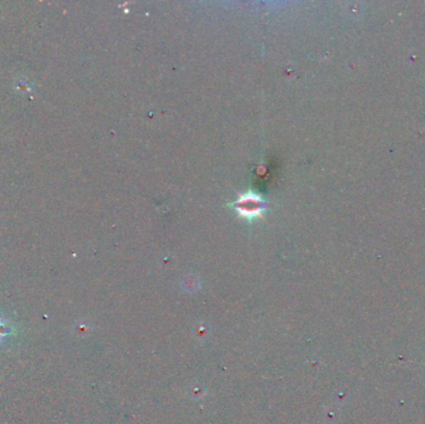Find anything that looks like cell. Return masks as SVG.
<instances>
[{"instance_id":"obj_2","label":"cell","mask_w":425,"mask_h":424,"mask_svg":"<svg viewBox=\"0 0 425 424\" xmlns=\"http://www.w3.org/2000/svg\"><path fill=\"white\" fill-rule=\"evenodd\" d=\"M14 331L15 330H14L13 325L6 322L3 317H0V343L3 342L6 337H9L11 333H14Z\"/></svg>"},{"instance_id":"obj_1","label":"cell","mask_w":425,"mask_h":424,"mask_svg":"<svg viewBox=\"0 0 425 424\" xmlns=\"http://www.w3.org/2000/svg\"><path fill=\"white\" fill-rule=\"evenodd\" d=\"M235 206H236V211L242 216H248V218H255V216L260 215L262 209H264L261 198L256 197L255 194H251V193L240 198Z\"/></svg>"}]
</instances>
